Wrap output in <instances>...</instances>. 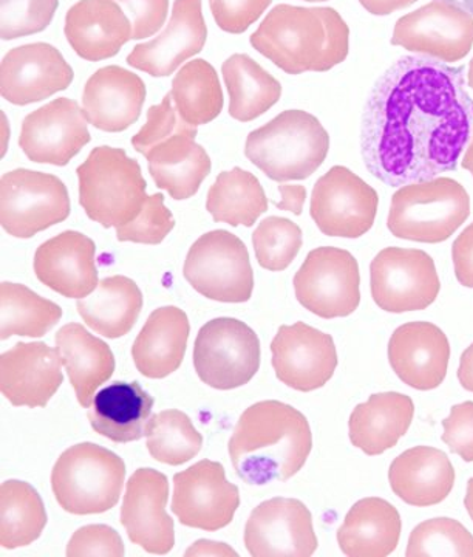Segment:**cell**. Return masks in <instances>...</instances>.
<instances>
[{
  "instance_id": "1",
  "label": "cell",
  "mask_w": 473,
  "mask_h": 557,
  "mask_svg": "<svg viewBox=\"0 0 473 557\" xmlns=\"http://www.w3.org/2000/svg\"><path fill=\"white\" fill-rule=\"evenodd\" d=\"M473 126L464 65L402 57L376 81L362 116L366 170L388 186L457 170Z\"/></svg>"
},
{
  "instance_id": "2",
  "label": "cell",
  "mask_w": 473,
  "mask_h": 557,
  "mask_svg": "<svg viewBox=\"0 0 473 557\" xmlns=\"http://www.w3.org/2000/svg\"><path fill=\"white\" fill-rule=\"evenodd\" d=\"M231 461L248 485L286 482L306 467L313 434L300 410L276 399L256 403L241 413L231 435Z\"/></svg>"
},
{
  "instance_id": "3",
  "label": "cell",
  "mask_w": 473,
  "mask_h": 557,
  "mask_svg": "<svg viewBox=\"0 0 473 557\" xmlns=\"http://www.w3.org/2000/svg\"><path fill=\"white\" fill-rule=\"evenodd\" d=\"M249 42L288 75L328 72L347 60L350 28L329 7L281 3L266 14Z\"/></svg>"
},
{
  "instance_id": "4",
  "label": "cell",
  "mask_w": 473,
  "mask_h": 557,
  "mask_svg": "<svg viewBox=\"0 0 473 557\" xmlns=\"http://www.w3.org/2000/svg\"><path fill=\"white\" fill-rule=\"evenodd\" d=\"M329 135L306 110H285L248 135L245 156L267 178L284 183L307 180L324 164Z\"/></svg>"
},
{
  "instance_id": "5",
  "label": "cell",
  "mask_w": 473,
  "mask_h": 557,
  "mask_svg": "<svg viewBox=\"0 0 473 557\" xmlns=\"http://www.w3.org/2000/svg\"><path fill=\"white\" fill-rule=\"evenodd\" d=\"M76 174L80 207L104 228H119L137 219L148 199L141 166L124 149L98 146Z\"/></svg>"
},
{
  "instance_id": "6",
  "label": "cell",
  "mask_w": 473,
  "mask_h": 557,
  "mask_svg": "<svg viewBox=\"0 0 473 557\" xmlns=\"http://www.w3.org/2000/svg\"><path fill=\"white\" fill-rule=\"evenodd\" d=\"M471 215V197L457 180L436 177L401 186L391 197L387 226L395 237L420 244L450 239Z\"/></svg>"
},
{
  "instance_id": "7",
  "label": "cell",
  "mask_w": 473,
  "mask_h": 557,
  "mask_svg": "<svg viewBox=\"0 0 473 557\" xmlns=\"http://www.w3.org/2000/svg\"><path fill=\"white\" fill-rule=\"evenodd\" d=\"M124 480L123 458L95 443H79L58 458L51 490L70 515H101L119 504Z\"/></svg>"
},
{
  "instance_id": "8",
  "label": "cell",
  "mask_w": 473,
  "mask_h": 557,
  "mask_svg": "<svg viewBox=\"0 0 473 557\" xmlns=\"http://www.w3.org/2000/svg\"><path fill=\"white\" fill-rule=\"evenodd\" d=\"M183 273L190 287L217 302H248L254 289L247 245L225 230L203 234L190 247Z\"/></svg>"
},
{
  "instance_id": "9",
  "label": "cell",
  "mask_w": 473,
  "mask_h": 557,
  "mask_svg": "<svg viewBox=\"0 0 473 557\" xmlns=\"http://www.w3.org/2000/svg\"><path fill=\"white\" fill-rule=\"evenodd\" d=\"M260 341L254 330L234 318L207 322L194 344L198 379L217 391H233L254 379L260 368Z\"/></svg>"
},
{
  "instance_id": "10",
  "label": "cell",
  "mask_w": 473,
  "mask_h": 557,
  "mask_svg": "<svg viewBox=\"0 0 473 557\" xmlns=\"http://www.w3.org/2000/svg\"><path fill=\"white\" fill-rule=\"evenodd\" d=\"M67 186L43 172L16 170L0 180V223L10 236L30 239L70 215Z\"/></svg>"
},
{
  "instance_id": "11",
  "label": "cell",
  "mask_w": 473,
  "mask_h": 557,
  "mask_svg": "<svg viewBox=\"0 0 473 557\" xmlns=\"http://www.w3.org/2000/svg\"><path fill=\"white\" fill-rule=\"evenodd\" d=\"M296 298L315 317L347 318L361 304L358 260L347 249L315 248L295 276Z\"/></svg>"
},
{
  "instance_id": "12",
  "label": "cell",
  "mask_w": 473,
  "mask_h": 557,
  "mask_svg": "<svg viewBox=\"0 0 473 557\" xmlns=\"http://www.w3.org/2000/svg\"><path fill=\"white\" fill-rule=\"evenodd\" d=\"M370 277L373 300L387 313L428 309L441 289L435 260L423 249L384 248L372 260Z\"/></svg>"
},
{
  "instance_id": "13",
  "label": "cell",
  "mask_w": 473,
  "mask_h": 557,
  "mask_svg": "<svg viewBox=\"0 0 473 557\" xmlns=\"http://www.w3.org/2000/svg\"><path fill=\"white\" fill-rule=\"evenodd\" d=\"M379 197L346 166H333L315 182L310 214L329 237L359 239L375 225Z\"/></svg>"
},
{
  "instance_id": "14",
  "label": "cell",
  "mask_w": 473,
  "mask_h": 557,
  "mask_svg": "<svg viewBox=\"0 0 473 557\" xmlns=\"http://www.w3.org/2000/svg\"><path fill=\"white\" fill-rule=\"evenodd\" d=\"M240 507V491L227 482L219 461L201 460L174 475L172 512L182 525L219 531L233 522Z\"/></svg>"
},
{
  "instance_id": "15",
  "label": "cell",
  "mask_w": 473,
  "mask_h": 557,
  "mask_svg": "<svg viewBox=\"0 0 473 557\" xmlns=\"http://www.w3.org/2000/svg\"><path fill=\"white\" fill-rule=\"evenodd\" d=\"M394 46L443 62H458L473 47V17L463 10L434 0L396 22Z\"/></svg>"
},
{
  "instance_id": "16",
  "label": "cell",
  "mask_w": 473,
  "mask_h": 557,
  "mask_svg": "<svg viewBox=\"0 0 473 557\" xmlns=\"http://www.w3.org/2000/svg\"><path fill=\"white\" fill-rule=\"evenodd\" d=\"M245 545L252 557L313 556L319 545L313 516L297 498H270L249 516Z\"/></svg>"
},
{
  "instance_id": "17",
  "label": "cell",
  "mask_w": 473,
  "mask_h": 557,
  "mask_svg": "<svg viewBox=\"0 0 473 557\" xmlns=\"http://www.w3.org/2000/svg\"><path fill=\"white\" fill-rule=\"evenodd\" d=\"M271 354L277 379L299 392L324 387L339 362L332 335L306 322L282 325L271 343Z\"/></svg>"
},
{
  "instance_id": "18",
  "label": "cell",
  "mask_w": 473,
  "mask_h": 557,
  "mask_svg": "<svg viewBox=\"0 0 473 557\" xmlns=\"http://www.w3.org/2000/svg\"><path fill=\"white\" fill-rule=\"evenodd\" d=\"M90 139L86 113L78 102L58 98L25 116L20 146L33 163L65 166Z\"/></svg>"
},
{
  "instance_id": "19",
  "label": "cell",
  "mask_w": 473,
  "mask_h": 557,
  "mask_svg": "<svg viewBox=\"0 0 473 557\" xmlns=\"http://www.w3.org/2000/svg\"><path fill=\"white\" fill-rule=\"evenodd\" d=\"M169 482L155 469H137L128 479L121 523L130 542L150 555H167L175 545L174 520L166 512Z\"/></svg>"
},
{
  "instance_id": "20",
  "label": "cell",
  "mask_w": 473,
  "mask_h": 557,
  "mask_svg": "<svg viewBox=\"0 0 473 557\" xmlns=\"http://www.w3.org/2000/svg\"><path fill=\"white\" fill-rule=\"evenodd\" d=\"M73 69L57 47L27 44L10 50L0 65V95L14 106L49 100L73 83Z\"/></svg>"
},
{
  "instance_id": "21",
  "label": "cell",
  "mask_w": 473,
  "mask_h": 557,
  "mask_svg": "<svg viewBox=\"0 0 473 557\" xmlns=\"http://www.w3.org/2000/svg\"><path fill=\"white\" fill-rule=\"evenodd\" d=\"M62 381L60 354L46 343H17L0 357V392L17 408H46Z\"/></svg>"
},
{
  "instance_id": "22",
  "label": "cell",
  "mask_w": 473,
  "mask_h": 557,
  "mask_svg": "<svg viewBox=\"0 0 473 557\" xmlns=\"http://www.w3.org/2000/svg\"><path fill=\"white\" fill-rule=\"evenodd\" d=\"M207 39L201 0H175L166 30L149 42L138 44L127 62L153 78H166L183 62L200 53Z\"/></svg>"
},
{
  "instance_id": "23",
  "label": "cell",
  "mask_w": 473,
  "mask_h": 557,
  "mask_svg": "<svg viewBox=\"0 0 473 557\" xmlns=\"http://www.w3.org/2000/svg\"><path fill=\"white\" fill-rule=\"evenodd\" d=\"M388 361L398 379L416 391L441 386L450 361L446 333L432 322H407L388 343Z\"/></svg>"
},
{
  "instance_id": "24",
  "label": "cell",
  "mask_w": 473,
  "mask_h": 557,
  "mask_svg": "<svg viewBox=\"0 0 473 557\" xmlns=\"http://www.w3.org/2000/svg\"><path fill=\"white\" fill-rule=\"evenodd\" d=\"M97 245L78 231H64L36 249V277L70 299H84L97 289Z\"/></svg>"
},
{
  "instance_id": "25",
  "label": "cell",
  "mask_w": 473,
  "mask_h": 557,
  "mask_svg": "<svg viewBox=\"0 0 473 557\" xmlns=\"http://www.w3.org/2000/svg\"><path fill=\"white\" fill-rule=\"evenodd\" d=\"M145 101V81L119 65H108L87 81L83 110L91 126L115 134L137 123Z\"/></svg>"
},
{
  "instance_id": "26",
  "label": "cell",
  "mask_w": 473,
  "mask_h": 557,
  "mask_svg": "<svg viewBox=\"0 0 473 557\" xmlns=\"http://www.w3.org/2000/svg\"><path fill=\"white\" fill-rule=\"evenodd\" d=\"M64 33L79 58L98 62L116 57L134 28L116 0H79L65 16Z\"/></svg>"
},
{
  "instance_id": "27",
  "label": "cell",
  "mask_w": 473,
  "mask_h": 557,
  "mask_svg": "<svg viewBox=\"0 0 473 557\" xmlns=\"http://www.w3.org/2000/svg\"><path fill=\"white\" fill-rule=\"evenodd\" d=\"M455 468L443 450L416 446L399 454L388 469L391 491L410 507H434L452 493Z\"/></svg>"
},
{
  "instance_id": "28",
  "label": "cell",
  "mask_w": 473,
  "mask_h": 557,
  "mask_svg": "<svg viewBox=\"0 0 473 557\" xmlns=\"http://www.w3.org/2000/svg\"><path fill=\"white\" fill-rule=\"evenodd\" d=\"M197 126L178 132L158 143L145 156L153 182L174 200L196 196L201 183L211 174V159L207 149L197 145Z\"/></svg>"
},
{
  "instance_id": "29",
  "label": "cell",
  "mask_w": 473,
  "mask_h": 557,
  "mask_svg": "<svg viewBox=\"0 0 473 557\" xmlns=\"http://www.w3.org/2000/svg\"><path fill=\"white\" fill-rule=\"evenodd\" d=\"M189 335L185 311L174 306L153 310L132 346L138 372L150 380H163L177 372L185 359Z\"/></svg>"
},
{
  "instance_id": "30",
  "label": "cell",
  "mask_w": 473,
  "mask_h": 557,
  "mask_svg": "<svg viewBox=\"0 0 473 557\" xmlns=\"http://www.w3.org/2000/svg\"><path fill=\"white\" fill-rule=\"evenodd\" d=\"M413 399L399 392H383L356 406L348 421L350 442L370 457L398 445L412 426Z\"/></svg>"
},
{
  "instance_id": "31",
  "label": "cell",
  "mask_w": 473,
  "mask_h": 557,
  "mask_svg": "<svg viewBox=\"0 0 473 557\" xmlns=\"http://www.w3.org/2000/svg\"><path fill=\"white\" fill-rule=\"evenodd\" d=\"M401 530V516L390 502L366 497L347 512L337 544L348 557H387L398 548Z\"/></svg>"
},
{
  "instance_id": "32",
  "label": "cell",
  "mask_w": 473,
  "mask_h": 557,
  "mask_svg": "<svg viewBox=\"0 0 473 557\" xmlns=\"http://www.w3.org/2000/svg\"><path fill=\"white\" fill-rule=\"evenodd\" d=\"M155 398L138 381H116L95 395L89 410L91 428L115 443L138 442L146 437Z\"/></svg>"
},
{
  "instance_id": "33",
  "label": "cell",
  "mask_w": 473,
  "mask_h": 557,
  "mask_svg": "<svg viewBox=\"0 0 473 557\" xmlns=\"http://www.w3.org/2000/svg\"><path fill=\"white\" fill-rule=\"evenodd\" d=\"M57 350L75 388L76 399L84 409L90 408L97 388L115 372L112 348L87 332L84 325L72 322L57 333Z\"/></svg>"
},
{
  "instance_id": "34",
  "label": "cell",
  "mask_w": 473,
  "mask_h": 557,
  "mask_svg": "<svg viewBox=\"0 0 473 557\" xmlns=\"http://www.w3.org/2000/svg\"><path fill=\"white\" fill-rule=\"evenodd\" d=\"M76 310L98 335L109 339L126 336L142 310V293L132 278H102L87 298L78 299Z\"/></svg>"
},
{
  "instance_id": "35",
  "label": "cell",
  "mask_w": 473,
  "mask_h": 557,
  "mask_svg": "<svg viewBox=\"0 0 473 557\" xmlns=\"http://www.w3.org/2000/svg\"><path fill=\"white\" fill-rule=\"evenodd\" d=\"M222 73L229 94V115L240 123L259 119L281 100V83L248 54L227 58Z\"/></svg>"
},
{
  "instance_id": "36",
  "label": "cell",
  "mask_w": 473,
  "mask_h": 557,
  "mask_svg": "<svg viewBox=\"0 0 473 557\" xmlns=\"http://www.w3.org/2000/svg\"><path fill=\"white\" fill-rule=\"evenodd\" d=\"M207 209L215 222L251 228L267 211L265 189L254 174L234 168L219 174L209 189Z\"/></svg>"
},
{
  "instance_id": "37",
  "label": "cell",
  "mask_w": 473,
  "mask_h": 557,
  "mask_svg": "<svg viewBox=\"0 0 473 557\" xmlns=\"http://www.w3.org/2000/svg\"><path fill=\"white\" fill-rule=\"evenodd\" d=\"M47 512L35 487L21 480L0 485V545L5 549L27 547L42 536Z\"/></svg>"
},
{
  "instance_id": "38",
  "label": "cell",
  "mask_w": 473,
  "mask_h": 557,
  "mask_svg": "<svg viewBox=\"0 0 473 557\" xmlns=\"http://www.w3.org/2000/svg\"><path fill=\"white\" fill-rule=\"evenodd\" d=\"M171 95L179 116L194 126L217 119L225 102L217 72L204 60L190 61L178 70Z\"/></svg>"
},
{
  "instance_id": "39",
  "label": "cell",
  "mask_w": 473,
  "mask_h": 557,
  "mask_svg": "<svg viewBox=\"0 0 473 557\" xmlns=\"http://www.w3.org/2000/svg\"><path fill=\"white\" fill-rule=\"evenodd\" d=\"M0 339L11 336L40 338L61 321L62 310L58 304L40 298L30 288L13 282L0 284Z\"/></svg>"
},
{
  "instance_id": "40",
  "label": "cell",
  "mask_w": 473,
  "mask_h": 557,
  "mask_svg": "<svg viewBox=\"0 0 473 557\" xmlns=\"http://www.w3.org/2000/svg\"><path fill=\"white\" fill-rule=\"evenodd\" d=\"M146 446L160 463L179 467L198 456L203 448V437L185 412L167 409L150 418Z\"/></svg>"
},
{
  "instance_id": "41",
  "label": "cell",
  "mask_w": 473,
  "mask_h": 557,
  "mask_svg": "<svg viewBox=\"0 0 473 557\" xmlns=\"http://www.w3.org/2000/svg\"><path fill=\"white\" fill-rule=\"evenodd\" d=\"M407 557H473V536L458 520H425L410 533Z\"/></svg>"
},
{
  "instance_id": "42",
  "label": "cell",
  "mask_w": 473,
  "mask_h": 557,
  "mask_svg": "<svg viewBox=\"0 0 473 557\" xmlns=\"http://www.w3.org/2000/svg\"><path fill=\"white\" fill-rule=\"evenodd\" d=\"M256 258L267 271H284L295 262L303 245L299 225L285 218H266L252 234Z\"/></svg>"
},
{
  "instance_id": "43",
  "label": "cell",
  "mask_w": 473,
  "mask_h": 557,
  "mask_svg": "<svg viewBox=\"0 0 473 557\" xmlns=\"http://www.w3.org/2000/svg\"><path fill=\"white\" fill-rule=\"evenodd\" d=\"M58 7L60 0H2L0 38L20 39L46 30Z\"/></svg>"
},
{
  "instance_id": "44",
  "label": "cell",
  "mask_w": 473,
  "mask_h": 557,
  "mask_svg": "<svg viewBox=\"0 0 473 557\" xmlns=\"http://www.w3.org/2000/svg\"><path fill=\"white\" fill-rule=\"evenodd\" d=\"M175 220L172 212L164 205L161 193L153 194L146 199L145 207L137 219L116 228V239L120 242H135V244H161L172 230Z\"/></svg>"
},
{
  "instance_id": "45",
  "label": "cell",
  "mask_w": 473,
  "mask_h": 557,
  "mask_svg": "<svg viewBox=\"0 0 473 557\" xmlns=\"http://www.w3.org/2000/svg\"><path fill=\"white\" fill-rule=\"evenodd\" d=\"M192 126L194 124L186 123L179 116L174 100H172V95L167 94L161 104L152 106L148 110V121L138 131V134L132 138V146L141 156H146L158 143L164 141V139L178 134V132L188 131Z\"/></svg>"
},
{
  "instance_id": "46",
  "label": "cell",
  "mask_w": 473,
  "mask_h": 557,
  "mask_svg": "<svg viewBox=\"0 0 473 557\" xmlns=\"http://www.w3.org/2000/svg\"><path fill=\"white\" fill-rule=\"evenodd\" d=\"M67 557H123V539L108 525L79 528L69 541Z\"/></svg>"
},
{
  "instance_id": "47",
  "label": "cell",
  "mask_w": 473,
  "mask_h": 557,
  "mask_svg": "<svg viewBox=\"0 0 473 557\" xmlns=\"http://www.w3.org/2000/svg\"><path fill=\"white\" fill-rule=\"evenodd\" d=\"M273 0H209L212 16L223 32L241 35L265 13Z\"/></svg>"
},
{
  "instance_id": "48",
  "label": "cell",
  "mask_w": 473,
  "mask_h": 557,
  "mask_svg": "<svg viewBox=\"0 0 473 557\" xmlns=\"http://www.w3.org/2000/svg\"><path fill=\"white\" fill-rule=\"evenodd\" d=\"M134 28L132 39H148L166 24L169 0H116Z\"/></svg>"
},
{
  "instance_id": "49",
  "label": "cell",
  "mask_w": 473,
  "mask_h": 557,
  "mask_svg": "<svg viewBox=\"0 0 473 557\" xmlns=\"http://www.w3.org/2000/svg\"><path fill=\"white\" fill-rule=\"evenodd\" d=\"M443 442L464 461H473V401L455 405L443 421Z\"/></svg>"
},
{
  "instance_id": "50",
  "label": "cell",
  "mask_w": 473,
  "mask_h": 557,
  "mask_svg": "<svg viewBox=\"0 0 473 557\" xmlns=\"http://www.w3.org/2000/svg\"><path fill=\"white\" fill-rule=\"evenodd\" d=\"M452 258L458 282L473 288V223L453 242Z\"/></svg>"
},
{
  "instance_id": "51",
  "label": "cell",
  "mask_w": 473,
  "mask_h": 557,
  "mask_svg": "<svg viewBox=\"0 0 473 557\" xmlns=\"http://www.w3.org/2000/svg\"><path fill=\"white\" fill-rule=\"evenodd\" d=\"M278 193L282 194L281 201H274V205L282 211H289L292 214L300 215L303 211V205L307 200L306 186L299 185H281Z\"/></svg>"
},
{
  "instance_id": "52",
  "label": "cell",
  "mask_w": 473,
  "mask_h": 557,
  "mask_svg": "<svg viewBox=\"0 0 473 557\" xmlns=\"http://www.w3.org/2000/svg\"><path fill=\"white\" fill-rule=\"evenodd\" d=\"M418 0H359V3L375 16H388L395 11L409 9Z\"/></svg>"
},
{
  "instance_id": "53",
  "label": "cell",
  "mask_w": 473,
  "mask_h": 557,
  "mask_svg": "<svg viewBox=\"0 0 473 557\" xmlns=\"http://www.w3.org/2000/svg\"><path fill=\"white\" fill-rule=\"evenodd\" d=\"M186 557L190 556H233L237 557V552H234L233 548L229 547V545L222 544V542H212L207 541V539H203V541H197L196 544L192 545L188 549V552L185 553Z\"/></svg>"
},
{
  "instance_id": "54",
  "label": "cell",
  "mask_w": 473,
  "mask_h": 557,
  "mask_svg": "<svg viewBox=\"0 0 473 557\" xmlns=\"http://www.w3.org/2000/svg\"><path fill=\"white\" fill-rule=\"evenodd\" d=\"M458 380L465 391L473 394V344L465 348L461 355L460 368H458Z\"/></svg>"
},
{
  "instance_id": "55",
  "label": "cell",
  "mask_w": 473,
  "mask_h": 557,
  "mask_svg": "<svg viewBox=\"0 0 473 557\" xmlns=\"http://www.w3.org/2000/svg\"><path fill=\"white\" fill-rule=\"evenodd\" d=\"M443 2L450 3V5L463 10L464 13L471 14L473 17V0H443Z\"/></svg>"
},
{
  "instance_id": "56",
  "label": "cell",
  "mask_w": 473,
  "mask_h": 557,
  "mask_svg": "<svg viewBox=\"0 0 473 557\" xmlns=\"http://www.w3.org/2000/svg\"><path fill=\"white\" fill-rule=\"evenodd\" d=\"M464 507L468 509L469 516L473 520V478L469 480L468 493H465Z\"/></svg>"
},
{
  "instance_id": "57",
  "label": "cell",
  "mask_w": 473,
  "mask_h": 557,
  "mask_svg": "<svg viewBox=\"0 0 473 557\" xmlns=\"http://www.w3.org/2000/svg\"><path fill=\"white\" fill-rule=\"evenodd\" d=\"M461 166L464 168V170H468L473 175V138L471 145H469V148L465 149V156L463 161H461Z\"/></svg>"
},
{
  "instance_id": "58",
  "label": "cell",
  "mask_w": 473,
  "mask_h": 557,
  "mask_svg": "<svg viewBox=\"0 0 473 557\" xmlns=\"http://www.w3.org/2000/svg\"><path fill=\"white\" fill-rule=\"evenodd\" d=\"M468 81H469V87H471V89L473 90V58H472L471 64H469Z\"/></svg>"
},
{
  "instance_id": "59",
  "label": "cell",
  "mask_w": 473,
  "mask_h": 557,
  "mask_svg": "<svg viewBox=\"0 0 473 557\" xmlns=\"http://www.w3.org/2000/svg\"><path fill=\"white\" fill-rule=\"evenodd\" d=\"M303 2H326V0H303Z\"/></svg>"
}]
</instances>
